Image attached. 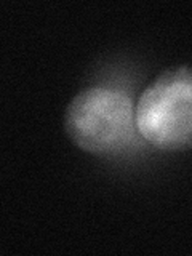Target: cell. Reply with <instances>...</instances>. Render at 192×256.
Wrapping results in <instances>:
<instances>
[{
    "instance_id": "cell-1",
    "label": "cell",
    "mask_w": 192,
    "mask_h": 256,
    "mask_svg": "<svg viewBox=\"0 0 192 256\" xmlns=\"http://www.w3.org/2000/svg\"><path fill=\"white\" fill-rule=\"evenodd\" d=\"M136 106L125 92L110 86H88L64 110L68 138L93 156H114L134 138Z\"/></svg>"
},
{
    "instance_id": "cell-2",
    "label": "cell",
    "mask_w": 192,
    "mask_h": 256,
    "mask_svg": "<svg viewBox=\"0 0 192 256\" xmlns=\"http://www.w3.org/2000/svg\"><path fill=\"white\" fill-rule=\"evenodd\" d=\"M136 130L152 146L192 149V66H172L144 88L134 109Z\"/></svg>"
}]
</instances>
